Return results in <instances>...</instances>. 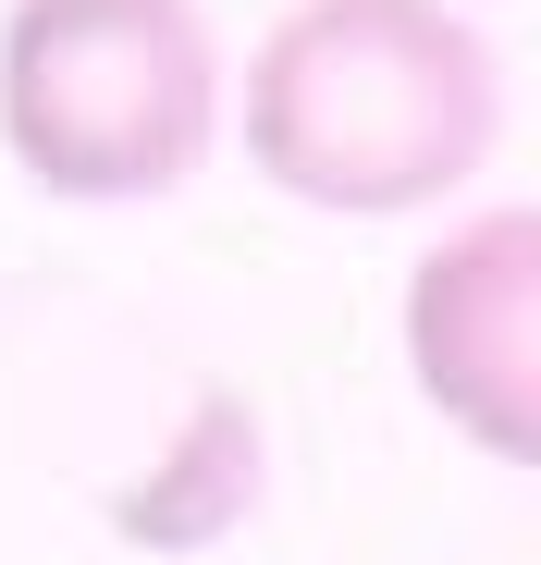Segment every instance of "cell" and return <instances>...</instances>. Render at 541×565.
Wrapping results in <instances>:
<instances>
[{
  "label": "cell",
  "mask_w": 541,
  "mask_h": 565,
  "mask_svg": "<svg viewBox=\"0 0 541 565\" xmlns=\"http://www.w3.org/2000/svg\"><path fill=\"white\" fill-rule=\"evenodd\" d=\"M222 124H246L270 198L320 222H418L480 184L505 136V74L456 0H284Z\"/></svg>",
  "instance_id": "1"
},
{
  "label": "cell",
  "mask_w": 541,
  "mask_h": 565,
  "mask_svg": "<svg viewBox=\"0 0 541 565\" xmlns=\"http://www.w3.org/2000/svg\"><path fill=\"white\" fill-rule=\"evenodd\" d=\"M234 62L210 0H13L0 13V160L50 210H148L222 148Z\"/></svg>",
  "instance_id": "2"
},
{
  "label": "cell",
  "mask_w": 541,
  "mask_h": 565,
  "mask_svg": "<svg viewBox=\"0 0 541 565\" xmlns=\"http://www.w3.org/2000/svg\"><path fill=\"white\" fill-rule=\"evenodd\" d=\"M406 382L418 406L480 443L492 467H541V222L529 210H468L406 270Z\"/></svg>",
  "instance_id": "3"
},
{
  "label": "cell",
  "mask_w": 541,
  "mask_h": 565,
  "mask_svg": "<svg viewBox=\"0 0 541 565\" xmlns=\"http://www.w3.org/2000/svg\"><path fill=\"white\" fill-rule=\"evenodd\" d=\"M258 516V406L234 382H198L185 418L148 443V467L112 492V541L124 553H210Z\"/></svg>",
  "instance_id": "4"
}]
</instances>
